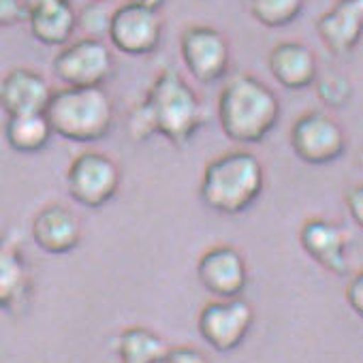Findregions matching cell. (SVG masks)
<instances>
[{
  "label": "cell",
  "instance_id": "cell-21",
  "mask_svg": "<svg viewBox=\"0 0 363 363\" xmlns=\"http://www.w3.org/2000/svg\"><path fill=\"white\" fill-rule=\"evenodd\" d=\"M248 7L259 24L267 28H282L299 18L303 0H248Z\"/></svg>",
  "mask_w": 363,
  "mask_h": 363
},
{
  "label": "cell",
  "instance_id": "cell-6",
  "mask_svg": "<svg viewBox=\"0 0 363 363\" xmlns=\"http://www.w3.org/2000/svg\"><path fill=\"white\" fill-rule=\"evenodd\" d=\"M113 54L99 39L67 43L54 58L52 69L65 88H103L113 73Z\"/></svg>",
  "mask_w": 363,
  "mask_h": 363
},
{
  "label": "cell",
  "instance_id": "cell-15",
  "mask_svg": "<svg viewBox=\"0 0 363 363\" xmlns=\"http://www.w3.org/2000/svg\"><path fill=\"white\" fill-rule=\"evenodd\" d=\"M33 240L48 255H67L82 242V220L62 203H50L33 218Z\"/></svg>",
  "mask_w": 363,
  "mask_h": 363
},
{
  "label": "cell",
  "instance_id": "cell-11",
  "mask_svg": "<svg viewBox=\"0 0 363 363\" xmlns=\"http://www.w3.org/2000/svg\"><path fill=\"white\" fill-rule=\"evenodd\" d=\"M197 278L216 299H235L248 284L246 259L238 248L218 244L201 255L197 263Z\"/></svg>",
  "mask_w": 363,
  "mask_h": 363
},
{
  "label": "cell",
  "instance_id": "cell-9",
  "mask_svg": "<svg viewBox=\"0 0 363 363\" xmlns=\"http://www.w3.org/2000/svg\"><path fill=\"white\" fill-rule=\"evenodd\" d=\"M179 54L191 75L201 84H214L229 71V41L212 26L186 28L179 37Z\"/></svg>",
  "mask_w": 363,
  "mask_h": 363
},
{
  "label": "cell",
  "instance_id": "cell-3",
  "mask_svg": "<svg viewBox=\"0 0 363 363\" xmlns=\"http://www.w3.org/2000/svg\"><path fill=\"white\" fill-rule=\"evenodd\" d=\"M263 164L248 150H233L212 158L201 177V201L216 214L246 212L263 193Z\"/></svg>",
  "mask_w": 363,
  "mask_h": 363
},
{
  "label": "cell",
  "instance_id": "cell-30",
  "mask_svg": "<svg viewBox=\"0 0 363 363\" xmlns=\"http://www.w3.org/2000/svg\"><path fill=\"white\" fill-rule=\"evenodd\" d=\"M90 3H107V0H90Z\"/></svg>",
  "mask_w": 363,
  "mask_h": 363
},
{
  "label": "cell",
  "instance_id": "cell-22",
  "mask_svg": "<svg viewBox=\"0 0 363 363\" xmlns=\"http://www.w3.org/2000/svg\"><path fill=\"white\" fill-rule=\"evenodd\" d=\"M314 86H316V96L327 107H342L344 103H348L352 94L350 82L340 73H325L314 79Z\"/></svg>",
  "mask_w": 363,
  "mask_h": 363
},
{
  "label": "cell",
  "instance_id": "cell-20",
  "mask_svg": "<svg viewBox=\"0 0 363 363\" xmlns=\"http://www.w3.org/2000/svg\"><path fill=\"white\" fill-rule=\"evenodd\" d=\"M52 128L45 113H26V116H9L5 122V139L11 150L20 154L41 152L50 139Z\"/></svg>",
  "mask_w": 363,
  "mask_h": 363
},
{
  "label": "cell",
  "instance_id": "cell-5",
  "mask_svg": "<svg viewBox=\"0 0 363 363\" xmlns=\"http://www.w3.org/2000/svg\"><path fill=\"white\" fill-rule=\"evenodd\" d=\"M120 182L122 173L116 160L96 150L77 154L67 171L71 197L88 210H99L109 203L120 189Z\"/></svg>",
  "mask_w": 363,
  "mask_h": 363
},
{
  "label": "cell",
  "instance_id": "cell-10",
  "mask_svg": "<svg viewBox=\"0 0 363 363\" xmlns=\"http://www.w3.org/2000/svg\"><path fill=\"white\" fill-rule=\"evenodd\" d=\"M160 35L162 20L154 9L124 3L111 13L107 39L116 50H120L126 56L152 54L160 43Z\"/></svg>",
  "mask_w": 363,
  "mask_h": 363
},
{
  "label": "cell",
  "instance_id": "cell-18",
  "mask_svg": "<svg viewBox=\"0 0 363 363\" xmlns=\"http://www.w3.org/2000/svg\"><path fill=\"white\" fill-rule=\"evenodd\" d=\"M169 344L147 327H126L113 340L120 363H162Z\"/></svg>",
  "mask_w": 363,
  "mask_h": 363
},
{
  "label": "cell",
  "instance_id": "cell-7",
  "mask_svg": "<svg viewBox=\"0 0 363 363\" xmlns=\"http://www.w3.org/2000/svg\"><path fill=\"white\" fill-rule=\"evenodd\" d=\"M289 139L295 156L308 164L335 162L346 150L344 128L325 111L301 113L295 120Z\"/></svg>",
  "mask_w": 363,
  "mask_h": 363
},
{
  "label": "cell",
  "instance_id": "cell-12",
  "mask_svg": "<svg viewBox=\"0 0 363 363\" xmlns=\"http://www.w3.org/2000/svg\"><path fill=\"white\" fill-rule=\"evenodd\" d=\"M50 82L35 69L16 67L0 79V107L9 116L45 113L52 99Z\"/></svg>",
  "mask_w": 363,
  "mask_h": 363
},
{
  "label": "cell",
  "instance_id": "cell-2",
  "mask_svg": "<svg viewBox=\"0 0 363 363\" xmlns=\"http://www.w3.org/2000/svg\"><path fill=\"white\" fill-rule=\"evenodd\" d=\"M216 109L223 133L235 143L263 141L280 120L276 92L255 75L229 79L218 96Z\"/></svg>",
  "mask_w": 363,
  "mask_h": 363
},
{
  "label": "cell",
  "instance_id": "cell-29",
  "mask_svg": "<svg viewBox=\"0 0 363 363\" xmlns=\"http://www.w3.org/2000/svg\"><path fill=\"white\" fill-rule=\"evenodd\" d=\"M128 3L139 5V7H145V9H154V11H158V9L162 7L164 0H128Z\"/></svg>",
  "mask_w": 363,
  "mask_h": 363
},
{
  "label": "cell",
  "instance_id": "cell-4",
  "mask_svg": "<svg viewBox=\"0 0 363 363\" xmlns=\"http://www.w3.org/2000/svg\"><path fill=\"white\" fill-rule=\"evenodd\" d=\"M45 118L54 135L75 143H92L109 135L113 103L105 88H60L52 92Z\"/></svg>",
  "mask_w": 363,
  "mask_h": 363
},
{
  "label": "cell",
  "instance_id": "cell-27",
  "mask_svg": "<svg viewBox=\"0 0 363 363\" xmlns=\"http://www.w3.org/2000/svg\"><path fill=\"white\" fill-rule=\"evenodd\" d=\"M344 206H346L350 218H352L357 225H363V186H361V184H354L352 189L346 191V195H344Z\"/></svg>",
  "mask_w": 363,
  "mask_h": 363
},
{
  "label": "cell",
  "instance_id": "cell-25",
  "mask_svg": "<svg viewBox=\"0 0 363 363\" xmlns=\"http://www.w3.org/2000/svg\"><path fill=\"white\" fill-rule=\"evenodd\" d=\"M22 20H26L22 0H0V28L13 26Z\"/></svg>",
  "mask_w": 363,
  "mask_h": 363
},
{
  "label": "cell",
  "instance_id": "cell-13",
  "mask_svg": "<svg viewBox=\"0 0 363 363\" xmlns=\"http://www.w3.org/2000/svg\"><path fill=\"white\" fill-rule=\"evenodd\" d=\"M299 244L323 269L344 276L348 272V235L325 218H310L299 229Z\"/></svg>",
  "mask_w": 363,
  "mask_h": 363
},
{
  "label": "cell",
  "instance_id": "cell-8",
  "mask_svg": "<svg viewBox=\"0 0 363 363\" xmlns=\"http://www.w3.org/2000/svg\"><path fill=\"white\" fill-rule=\"evenodd\" d=\"M255 323L252 306L242 299H214L199 312V333L218 352L235 350L248 335Z\"/></svg>",
  "mask_w": 363,
  "mask_h": 363
},
{
  "label": "cell",
  "instance_id": "cell-23",
  "mask_svg": "<svg viewBox=\"0 0 363 363\" xmlns=\"http://www.w3.org/2000/svg\"><path fill=\"white\" fill-rule=\"evenodd\" d=\"M111 13L113 11L107 9V3H88L77 16V26L86 33L88 39L103 41V37H107L109 30Z\"/></svg>",
  "mask_w": 363,
  "mask_h": 363
},
{
  "label": "cell",
  "instance_id": "cell-1",
  "mask_svg": "<svg viewBox=\"0 0 363 363\" xmlns=\"http://www.w3.org/2000/svg\"><path fill=\"white\" fill-rule=\"evenodd\" d=\"M206 111L197 92L173 69H162L145 99L130 111L128 130L135 141L162 135L171 145L184 147L203 126Z\"/></svg>",
  "mask_w": 363,
  "mask_h": 363
},
{
  "label": "cell",
  "instance_id": "cell-28",
  "mask_svg": "<svg viewBox=\"0 0 363 363\" xmlns=\"http://www.w3.org/2000/svg\"><path fill=\"white\" fill-rule=\"evenodd\" d=\"M54 3H62V0H22L24 5V11H33V9H39V7H45V5H54Z\"/></svg>",
  "mask_w": 363,
  "mask_h": 363
},
{
  "label": "cell",
  "instance_id": "cell-26",
  "mask_svg": "<svg viewBox=\"0 0 363 363\" xmlns=\"http://www.w3.org/2000/svg\"><path fill=\"white\" fill-rule=\"evenodd\" d=\"M346 303L354 314H363V274H354L344 289Z\"/></svg>",
  "mask_w": 363,
  "mask_h": 363
},
{
  "label": "cell",
  "instance_id": "cell-14",
  "mask_svg": "<svg viewBox=\"0 0 363 363\" xmlns=\"http://www.w3.org/2000/svg\"><path fill=\"white\" fill-rule=\"evenodd\" d=\"M316 33L333 56L350 54L363 33V0H335V5L318 18Z\"/></svg>",
  "mask_w": 363,
  "mask_h": 363
},
{
  "label": "cell",
  "instance_id": "cell-19",
  "mask_svg": "<svg viewBox=\"0 0 363 363\" xmlns=\"http://www.w3.org/2000/svg\"><path fill=\"white\" fill-rule=\"evenodd\" d=\"M28 267L16 244L0 240V310L13 308L28 291Z\"/></svg>",
  "mask_w": 363,
  "mask_h": 363
},
{
  "label": "cell",
  "instance_id": "cell-17",
  "mask_svg": "<svg viewBox=\"0 0 363 363\" xmlns=\"http://www.w3.org/2000/svg\"><path fill=\"white\" fill-rule=\"evenodd\" d=\"M26 20L33 37L50 48H65L77 28V13L71 0L33 9L26 13Z\"/></svg>",
  "mask_w": 363,
  "mask_h": 363
},
{
  "label": "cell",
  "instance_id": "cell-24",
  "mask_svg": "<svg viewBox=\"0 0 363 363\" xmlns=\"http://www.w3.org/2000/svg\"><path fill=\"white\" fill-rule=\"evenodd\" d=\"M162 363H210V361L201 350L193 346H175V348H169Z\"/></svg>",
  "mask_w": 363,
  "mask_h": 363
},
{
  "label": "cell",
  "instance_id": "cell-16",
  "mask_svg": "<svg viewBox=\"0 0 363 363\" xmlns=\"http://www.w3.org/2000/svg\"><path fill=\"white\" fill-rule=\"evenodd\" d=\"M274 79L286 90H303L318 77V62L314 52L299 41H282L272 48L267 56Z\"/></svg>",
  "mask_w": 363,
  "mask_h": 363
}]
</instances>
